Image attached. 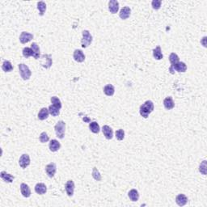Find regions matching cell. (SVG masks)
<instances>
[{"label":"cell","mask_w":207,"mask_h":207,"mask_svg":"<svg viewBox=\"0 0 207 207\" xmlns=\"http://www.w3.org/2000/svg\"><path fill=\"white\" fill-rule=\"evenodd\" d=\"M102 131L104 135H105V137L107 139H112V137H113V131H112L111 127H109V126H104L102 128Z\"/></svg>","instance_id":"cell-17"},{"label":"cell","mask_w":207,"mask_h":207,"mask_svg":"<svg viewBox=\"0 0 207 207\" xmlns=\"http://www.w3.org/2000/svg\"><path fill=\"white\" fill-rule=\"evenodd\" d=\"M2 69L5 72H11L13 70V66L9 61H4L2 65Z\"/></svg>","instance_id":"cell-26"},{"label":"cell","mask_w":207,"mask_h":207,"mask_svg":"<svg viewBox=\"0 0 207 207\" xmlns=\"http://www.w3.org/2000/svg\"><path fill=\"white\" fill-rule=\"evenodd\" d=\"M73 58L77 62H83L85 60V55L80 49H75L73 54Z\"/></svg>","instance_id":"cell-12"},{"label":"cell","mask_w":207,"mask_h":207,"mask_svg":"<svg viewBox=\"0 0 207 207\" xmlns=\"http://www.w3.org/2000/svg\"><path fill=\"white\" fill-rule=\"evenodd\" d=\"M54 130L56 133L57 137L60 139H62L65 135L66 130V123L63 121H59L57 122V124L54 126Z\"/></svg>","instance_id":"cell-3"},{"label":"cell","mask_w":207,"mask_h":207,"mask_svg":"<svg viewBox=\"0 0 207 207\" xmlns=\"http://www.w3.org/2000/svg\"><path fill=\"white\" fill-rule=\"evenodd\" d=\"M50 100H51V103L53 104V105H54L55 107L58 108L59 109H62V102L57 96H52Z\"/></svg>","instance_id":"cell-33"},{"label":"cell","mask_w":207,"mask_h":207,"mask_svg":"<svg viewBox=\"0 0 207 207\" xmlns=\"http://www.w3.org/2000/svg\"><path fill=\"white\" fill-rule=\"evenodd\" d=\"M89 129H90V130L92 133H94V134H98V133H100V126H99V124H98L97 122H95V121H92V122H91V123L89 124Z\"/></svg>","instance_id":"cell-27"},{"label":"cell","mask_w":207,"mask_h":207,"mask_svg":"<svg viewBox=\"0 0 207 207\" xmlns=\"http://www.w3.org/2000/svg\"><path fill=\"white\" fill-rule=\"evenodd\" d=\"M31 49H33V58L35 59H38L40 58V48L39 45H38L36 42L33 43L31 45Z\"/></svg>","instance_id":"cell-25"},{"label":"cell","mask_w":207,"mask_h":207,"mask_svg":"<svg viewBox=\"0 0 207 207\" xmlns=\"http://www.w3.org/2000/svg\"><path fill=\"white\" fill-rule=\"evenodd\" d=\"M161 4H162V2L160 0H153L152 2H151V5H152V7L153 9L155 10H159L160 8Z\"/></svg>","instance_id":"cell-37"},{"label":"cell","mask_w":207,"mask_h":207,"mask_svg":"<svg viewBox=\"0 0 207 207\" xmlns=\"http://www.w3.org/2000/svg\"><path fill=\"white\" fill-rule=\"evenodd\" d=\"M91 175H92V177H93L94 179H95V180H97V181H100L101 179H102V177H101V175H100L99 170L96 168H93Z\"/></svg>","instance_id":"cell-32"},{"label":"cell","mask_w":207,"mask_h":207,"mask_svg":"<svg viewBox=\"0 0 207 207\" xmlns=\"http://www.w3.org/2000/svg\"><path fill=\"white\" fill-rule=\"evenodd\" d=\"M22 53H23V56L25 58H28L29 57L33 56V49H31V48H29V47H25V48H23Z\"/></svg>","instance_id":"cell-31"},{"label":"cell","mask_w":207,"mask_h":207,"mask_svg":"<svg viewBox=\"0 0 207 207\" xmlns=\"http://www.w3.org/2000/svg\"><path fill=\"white\" fill-rule=\"evenodd\" d=\"M53 64V60L50 54H43L41 58V65L45 69H49L51 67Z\"/></svg>","instance_id":"cell-6"},{"label":"cell","mask_w":207,"mask_h":207,"mask_svg":"<svg viewBox=\"0 0 207 207\" xmlns=\"http://www.w3.org/2000/svg\"><path fill=\"white\" fill-rule=\"evenodd\" d=\"M19 70L21 78L23 80H28L30 79L32 72H31L30 69L28 66L23 64V63H20V64H19Z\"/></svg>","instance_id":"cell-2"},{"label":"cell","mask_w":207,"mask_h":207,"mask_svg":"<svg viewBox=\"0 0 207 207\" xmlns=\"http://www.w3.org/2000/svg\"><path fill=\"white\" fill-rule=\"evenodd\" d=\"M49 150L52 151V152H56L58 150L60 149L61 144L60 142H58V140L56 139H52L50 142H49Z\"/></svg>","instance_id":"cell-19"},{"label":"cell","mask_w":207,"mask_h":207,"mask_svg":"<svg viewBox=\"0 0 207 207\" xmlns=\"http://www.w3.org/2000/svg\"><path fill=\"white\" fill-rule=\"evenodd\" d=\"M37 9L39 11V14L41 16H44L45 12L46 11V4L45 2H43V1H41V2H37Z\"/></svg>","instance_id":"cell-28"},{"label":"cell","mask_w":207,"mask_h":207,"mask_svg":"<svg viewBox=\"0 0 207 207\" xmlns=\"http://www.w3.org/2000/svg\"><path fill=\"white\" fill-rule=\"evenodd\" d=\"M116 139L119 140V141L123 140L124 137H125V131H124L122 129H120V130H116Z\"/></svg>","instance_id":"cell-36"},{"label":"cell","mask_w":207,"mask_h":207,"mask_svg":"<svg viewBox=\"0 0 207 207\" xmlns=\"http://www.w3.org/2000/svg\"><path fill=\"white\" fill-rule=\"evenodd\" d=\"M0 177H1V178H2L5 182H7V183H12V182H13V180H14L15 179V177H13L12 175L7 173V172H4V171L1 172V173H0Z\"/></svg>","instance_id":"cell-20"},{"label":"cell","mask_w":207,"mask_h":207,"mask_svg":"<svg viewBox=\"0 0 207 207\" xmlns=\"http://www.w3.org/2000/svg\"><path fill=\"white\" fill-rule=\"evenodd\" d=\"M57 171V166L55 163H50L49 164H47L46 167H45V172H46V174L48 175V177H50V178H53L54 177V175L56 173Z\"/></svg>","instance_id":"cell-8"},{"label":"cell","mask_w":207,"mask_h":207,"mask_svg":"<svg viewBox=\"0 0 207 207\" xmlns=\"http://www.w3.org/2000/svg\"><path fill=\"white\" fill-rule=\"evenodd\" d=\"M35 192L39 195H43L47 192L46 185L43 183H38V184H36Z\"/></svg>","instance_id":"cell-18"},{"label":"cell","mask_w":207,"mask_h":207,"mask_svg":"<svg viewBox=\"0 0 207 207\" xmlns=\"http://www.w3.org/2000/svg\"><path fill=\"white\" fill-rule=\"evenodd\" d=\"M176 202L179 206H184L187 204L188 202V198L184 194H179V195L177 196L176 198Z\"/></svg>","instance_id":"cell-14"},{"label":"cell","mask_w":207,"mask_h":207,"mask_svg":"<svg viewBox=\"0 0 207 207\" xmlns=\"http://www.w3.org/2000/svg\"><path fill=\"white\" fill-rule=\"evenodd\" d=\"M65 189L69 197H72L74 195V191H75V183L72 180H69L66 181L65 184Z\"/></svg>","instance_id":"cell-9"},{"label":"cell","mask_w":207,"mask_h":207,"mask_svg":"<svg viewBox=\"0 0 207 207\" xmlns=\"http://www.w3.org/2000/svg\"><path fill=\"white\" fill-rule=\"evenodd\" d=\"M154 108H155V106H154L153 102L151 100H147L144 104H142L140 106V115L144 118H147L150 114L153 112Z\"/></svg>","instance_id":"cell-1"},{"label":"cell","mask_w":207,"mask_h":207,"mask_svg":"<svg viewBox=\"0 0 207 207\" xmlns=\"http://www.w3.org/2000/svg\"><path fill=\"white\" fill-rule=\"evenodd\" d=\"M83 38L81 41V45L83 48H87L88 47L92 42V36L88 30H84L82 32Z\"/></svg>","instance_id":"cell-4"},{"label":"cell","mask_w":207,"mask_h":207,"mask_svg":"<svg viewBox=\"0 0 207 207\" xmlns=\"http://www.w3.org/2000/svg\"><path fill=\"white\" fill-rule=\"evenodd\" d=\"M153 57L156 60H161V59H163V55L162 54V50H161L160 46H157L155 49H153Z\"/></svg>","instance_id":"cell-24"},{"label":"cell","mask_w":207,"mask_h":207,"mask_svg":"<svg viewBox=\"0 0 207 207\" xmlns=\"http://www.w3.org/2000/svg\"><path fill=\"white\" fill-rule=\"evenodd\" d=\"M109 10L112 14L117 13L119 10V2L116 0H110L109 2Z\"/></svg>","instance_id":"cell-11"},{"label":"cell","mask_w":207,"mask_h":207,"mask_svg":"<svg viewBox=\"0 0 207 207\" xmlns=\"http://www.w3.org/2000/svg\"><path fill=\"white\" fill-rule=\"evenodd\" d=\"M49 114H51L53 116H57L60 114V109H59L58 108L55 107V106L53 105H49Z\"/></svg>","instance_id":"cell-29"},{"label":"cell","mask_w":207,"mask_h":207,"mask_svg":"<svg viewBox=\"0 0 207 207\" xmlns=\"http://www.w3.org/2000/svg\"><path fill=\"white\" fill-rule=\"evenodd\" d=\"M49 114V109H47L46 108H42L40 110V112H38L37 117L41 121H44L45 119L48 118Z\"/></svg>","instance_id":"cell-21"},{"label":"cell","mask_w":207,"mask_h":207,"mask_svg":"<svg viewBox=\"0 0 207 207\" xmlns=\"http://www.w3.org/2000/svg\"><path fill=\"white\" fill-rule=\"evenodd\" d=\"M163 106L167 110H171L175 107V103L172 96L166 97L163 100Z\"/></svg>","instance_id":"cell-16"},{"label":"cell","mask_w":207,"mask_h":207,"mask_svg":"<svg viewBox=\"0 0 207 207\" xmlns=\"http://www.w3.org/2000/svg\"><path fill=\"white\" fill-rule=\"evenodd\" d=\"M39 140H40V142H41V143H45V142H47L48 141H49V137L46 133L42 132L41 134V135H40Z\"/></svg>","instance_id":"cell-34"},{"label":"cell","mask_w":207,"mask_h":207,"mask_svg":"<svg viewBox=\"0 0 207 207\" xmlns=\"http://www.w3.org/2000/svg\"><path fill=\"white\" fill-rule=\"evenodd\" d=\"M206 37H204L202 39V41H201V43L202 44V45L204 47H206Z\"/></svg>","instance_id":"cell-38"},{"label":"cell","mask_w":207,"mask_h":207,"mask_svg":"<svg viewBox=\"0 0 207 207\" xmlns=\"http://www.w3.org/2000/svg\"><path fill=\"white\" fill-rule=\"evenodd\" d=\"M20 192L21 194L23 195L24 198H29L31 196V190L28 184H26L25 183H22L20 184Z\"/></svg>","instance_id":"cell-15"},{"label":"cell","mask_w":207,"mask_h":207,"mask_svg":"<svg viewBox=\"0 0 207 207\" xmlns=\"http://www.w3.org/2000/svg\"><path fill=\"white\" fill-rule=\"evenodd\" d=\"M131 14V9L129 7H124L121 8L119 13V16L121 20H126L128 19Z\"/></svg>","instance_id":"cell-13"},{"label":"cell","mask_w":207,"mask_h":207,"mask_svg":"<svg viewBox=\"0 0 207 207\" xmlns=\"http://www.w3.org/2000/svg\"><path fill=\"white\" fill-rule=\"evenodd\" d=\"M19 164L21 167V168H23V169L29 166V164H30V157H29L28 154H23V155L20 156L19 160Z\"/></svg>","instance_id":"cell-7"},{"label":"cell","mask_w":207,"mask_h":207,"mask_svg":"<svg viewBox=\"0 0 207 207\" xmlns=\"http://www.w3.org/2000/svg\"><path fill=\"white\" fill-rule=\"evenodd\" d=\"M128 196L132 202H137L139 199V193L136 189H131L128 193Z\"/></svg>","instance_id":"cell-23"},{"label":"cell","mask_w":207,"mask_h":207,"mask_svg":"<svg viewBox=\"0 0 207 207\" xmlns=\"http://www.w3.org/2000/svg\"><path fill=\"white\" fill-rule=\"evenodd\" d=\"M179 60H180V58L177 54H175V53H172V54H170L169 61H170V63H171V66H173V65H175V64H177V62H179Z\"/></svg>","instance_id":"cell-30"},{"label":"cell","mask_w":207,"mask_h":207,"mask_svg":"<svg viewBox=\"0 0 207 207\" xmlns=\"http://www.w3.org/2000/svg\"><path fill=\"white\" fill-rule=\"evenodd\" d=\"M104 93L108 96H112L115 93V88L112 84H108L104 87Z\"/></svg>","instance_id":"cell-22"},{"label":"cell","mask_w":207,"mask_h":207,"mask_svg":"<svg viewBox=\"0 0 207 207\" xmlns=\"http://www.w3.org/2000/svg\"><path fill=\"white\" fill-rule=\"evenodd\" d=\"M177 71V72H182L184 73L187 70V66L186 64L183 62H177V64H175L173 66H171L169 67V72L173 75L174 74V71Z\"/></svg>","instance_id":"cell-5"},{"label":"cell","mask_w":207,"mask_h":207,"mask_svg":"<svg viewBox=\"0 0 207 207\" xmlns=\"http://www.w3.org/2000/svg\"><path fill=\"white\" fill-rule=\"evenodd\" d=\"M33 39V35L27 32H22L20 36V41L22 44H26Z\"/></svg>","instance_id":"cell-10"},{"label":"cell","mask_w":207,"mask_h":207,"mask_svg":"<svg viewBox=\"0 0 207 207\" xmlns=\"http://www.w3.org/2000/svg\"><path fill=\"white\" fill-rule=\"evenodd\" d=\"M206 160H203L199 166V172L203 175H206Z\"/></svg>","instance_id":"cell-35"}]
</instances>
